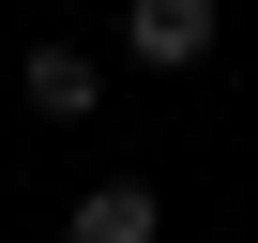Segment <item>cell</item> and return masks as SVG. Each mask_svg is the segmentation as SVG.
Instances as JSON below:
<instances>
[{"label":"cell","instance_id":"7a4b0ae2","mask_svg":"<svg viewBox=\"0 0 258 243\" xmlns=\"http://www.w3.org/2000/svg\"><path fill=\"white\" fill-rule=\"evenodd\" d=\"M61 243H167V198L106 167V183H76V213H61Z\"/></svg>","mask_w":258,"mask_h":243},{"label":"cell","instance_id":"3957f363","mask_svg":"<svg viewBox=\"0 0 258 243\" xmlns=\"http://www.w3.org/2000/svg\"><path fill=\"white\" fill-rule=\"evenodd\" d=\"M16 91H31V122H91V106H106V61H91V46H61V31H46V46H31V61H16Z\"/></svg>","mask_w":258,"mask_h":243},{"label":"cell","instance_id":"6da1fadb","mask_svg":"<svg viewBox=\"0 0 258 243\" xmlns=\"http://www.w3.org/2000/svg\"><path fill=\"white\" fill-rule=\"evenodd\" d=\"M121 61L198 76V61H213V0H121Z\"/></svg>","mask_w":258,"mask_h":243}]
</instances>
